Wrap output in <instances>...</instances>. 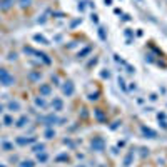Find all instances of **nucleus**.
Here are the masks:
<instances>
[{"instance_id":"a878e982","label":"nucleus","mask_w":167,"mask_h":167,"mask_svg":"<svg viewBox=\"0 0 167 167\" xmlns=\"http://www.w3.org/2000/svg\"><path fill=\"white\" fill-rule=\"evenodd\" d=\"M0 112H2V106H0Z\"/></svg>"},{"instance_id":"0eeeda50","label":"nucleus","mask_w":167,"mask_h":167,"mask_svg":"<svg viewBox=\"0 0 167 167\" xmlns=\"http://www.w3.org/2000/svg\"><path fill=\"white\" fill-rule=\"evenodd\" d=\"M10 5H12V0H2V2H0V8H2V10H7Z\"/></svg>"},{"instance_id":"4468645a","label":"nucleus","mask_w":167,"mask_h":167,"mask_svg":"<svg viewBox=\"0 0 167 167\" xmlns=\"http://www.w3.org/2000/svg\"><path fill=\"white\" fill-rule=\"evenodd\" d=\"M18 2H20V5H22L24 8H25V7H29V5L32 4V0H18Z\"/></svg>"},{"instance_id":"bb28decb","label":"nucleus","mask_w":167,"mask_h":167,"mask_svg":"<svg viewBox=\"0 0 167 167\" xmlns=\"http://www.w3.org/2000/svg\"><path fill=\"white\" fill-rule=\"evenodd\" d=\"M99 167H106V165H99Z\"/></svg>"},{"instance_id":"f03ea898","label":"nucleus","mask_w":167,"mask_h":167,"mask_svg":"<svg viewBox=\"0 0 167 167\" xmlns=\"http://www.w3.org/2000/svg\"><path fill=\"white\" fill-rule=\"evenodd\" d=\"M90 147H92V150H95V152H100V150H104V147H106V142H104L102 137H94L92 142H90Z\"/></svg>"},{"instance_id":"9b49d317","label":"nucleus","mask_w":167,"mask_h":167,"mask_svg":"<svg viewBox=\"0 0 167 167\" xmlns=\"http://www.w3.org/2000/svg\"><path fill=\"white\" fill-rule=\"evenodd\" d=\"M8 109L10 110H18L20 109V104H18V102H10V104H8Z\"/></svg>"},{"instance_id":"423d86ee","label":"nucleus","mask_w":167,"mask_h":167,"mask_svg":"<svg viewBox=\"0 0 167 167\" xmlns=\"http://www.w3.org/2000/svg\"><path fill=\"white\" fill-rule=\"evenodd\" d=\"M132 157H134V150H131V152L125 156V159H124V165L127 167V165H131V162H132Z\"/></svg>"},{"instance_id":"7ed1b4c3","label":"nucleus","mask_w":167,"mask_h":167,"mask_svg":"<svg viewBox=\"0 0 167 167\" xmlns=\"http://www.w3.org/2000/svg\"><path fill=\"white\" fill-rule=\"evenodd\" d=\"M62 92L65 95H72L74 94V84L72 82H65V85L62 87Z\"/></svg>"},{"instance_id":"5701e85b","label":"nucleus","mask_w":167,"mask_h":167,"mask_svg":"<svg viewBox=\"0 0 167 167\" xmlns=\"http://www.w3.org/2000/svg\"><path fill=\"white\" fill-rule=\"evenodd\" d=\"M92 22H95V24H97V22H99V18H97V15H92Z\"/></svg>"},{"instance_id":"412c9836","label":"nucleus","mask_w":167,"mask_h":167,"mask_svg":"<svg viewBox=\"0 0 167 167\" xmlns=\"http://www.w3.org/2000/svg\"><path fill=\"white\" fill-rule=\"evenodd\" d=\"M30 79L35 80V79H40V74H30Z\"/></svg>"},{"instance_id":"393cba45","label":"nucleus","mask_w":167,"mask_h":167,"mask_svg":"<svg viewBox=\"0 0 167 167\" xmlns=\"http://www.w3.org/2000/svg\"><path fill=\"white\" fill-rule=\"evenodd\" d=\"M112 4V0H106V5H110Z\"/></svg>"},{"instance_id":"cd10ccee","label":"nucleus","mask_w":167,"mask_h":167,"mask_svg":"<svg viewBox=\"0 0 167 167\" xmlns=\"http://www.w3.org/2000/svg\"><path fill=\"white\" fill-rule=\"evenodd\" d=\"M79 167H85V165H79Z\"/></svg>"},{"instance_id":"b1692460","label":"nucleus","mask_w":167,"mask_h":167,"mask_svg":"<svg viewBox=\"0 0 167 167\" xmlns=\"http://www.w3.org/2000/svg\"><path fill=\"white\" fill-rule=\"evenodd\" d=\"M57 159H58V160H65V159H67V156H58Z\"/></svg>"},{"instance_id":"1a4fd4ad","label":"nucleus","mask_w":167,"mask_h":167,"mask_svg":"<svg viewBox=\"0 0 167 167\" xmlns=\"http://www.w3.org/2000/svg\"><path fill=\"white\" fill-rule=\"evenodd\" d=\"M52 106H54V109H55V110H62V100H60V99H55Z\"/></svg>"},{"instance_id":"39448f33","label":"nucleus","mask_w":167,"mask_h":167,"mask_svg":"<svg viewBox=\"0 0 167 167\" xmlns=\"http://www.w3.org/2000/svg\"><path fill=\"white\" fill-rule=\"evenodd\" d=\"M50 92H52L50 85H40V94L42 95H50Z\"/></svg>"},{"instance_id":"ddd939ff","label":"nucleus","mask_w":167,"mask_h":167,"mask_svg":"<svg viewBox=\"0 0 167 167\" xmlns=\"http://www.w3.org/2000/svg\"><path fill=\"white\" fill-rule=\"evenodd\" d=\"M37 159L40 160V162H45V160H47V154H44V152H40L39 156H37Z\"/></svg>"},{"instance_id":"4be33fe9","label":"nucleus","mask_w":167,"mask_h":167,"mask_svg":"<svg viewBox=\"0 0 167 167\" xmlns=\"http://www.w3.org/2000/svg\"><path fill=\"white\" fill-rule=\"evenodd\" d=\"M5 124H7V125H10V124H12V119H10V117H5Z\"/></svg>"},{"instance_id":"f3484780","label":"nucleus","mask_w":167,"mask_h":167,"mask_svg":"<svg viewBox=\"0 0 167 167\" xmlns=\"http://www.w3.org/2000/svg\"><path fill=\"white\" fill-rule=\"evenodd\" d=\"M35 40H39V42H42V44H49V42H47V40H45L42 35H35Z\"/></svg>"},{"instance_id":"a211bd4d","label":"nucleus","mask_w":167,"mask_h":167,"mask_svg":"<svg viewBox=\"0 0 167 167\" xmlns=\"http://www.w3.org/2000/svg\"><path fill=\"white\" fill-rule=\"evenodd\" d=\"M99 35H100L102 40H106V32H104V29H102V27L99 29Z\"/></svg>"},{"instance_id":"aec40b11","label":"nucleus","mask_w":167,"mask_h":167,"mask_svg":"<svg viewBox=\"0 0 167 167\" xmlns=\"http://www.w3.org/2000/svg\"><path fill=\"white\" fill-rule=\"evenodd\" d=\"M22 167H33V162L27 160V162H24V164H22Z\"/></svg>"},{"instance_id":"20e7f679","label":"nucleus","mask_w":167,"mask_h":167,"mask_svg":"<svg viewBox=\"0 0 167 167\" xmlns=\"http://www.w3.org/2000/svg\"><path fill=\"white\" fill-rule=\"evenodd\" d=\"M140 131H142V134H144V135H149L150 139H156V137H157V134H156V132H154L152 129L145 127V125H142V127H140Z\"/></svg>"},{"instance_id":"f8f14e48","label":"nucleus","mask_w":167,"mask_h":167,"mask_svg":"<svg viewBox=\"0 0 167 167\" xmlns=\"http://www.w3.org/2000/svg\"><path fill=\"white\" fill-rule=\"evenodd\" d=\"M33 152H37V154L44 152V144H39V145H35V147H33Z\"/></svg>"},{"instance_id":"6ab92c4d","label":"nucleus","mask_w":167,"mask_h":167,"mask_svg":"<svg viewBox=\"0 0 167 167\" xmlns=\"http://www.w3.org/2000/svg\"><path fill=\"white\" fill-rule=\"evenodd\" d=\"M89 99H90V100H97V99H99V92H95V94H90V95H89Z\"/></svg>"},{"instance_id":"dca6fc26","label":"nucleus","mask_w":167,"mask_h":167,"mask_svg":"<svg viewBox=\"0 0 167 167\" xmlns=\"http://www.w3.org/2000/svg\"><path fill=\"white\" fill-rule=\"evenodd\" d=\"M35 104H37L39 107H45V100H44V99H37Z\"/></svg>"},{"instance_id":"f257e3e1","label":"nucleus","mask_w":167,"mask_h":167,"mask_svg":"<svg viewBox=\"0 0 167 167\" xmlns=\"http://www.w3.org/2000/svg\"><path fill=\"white\" fill-rule=\"evenodd\" d=\"M14 82H15V79L7 72V70L0 69V84H2V85H12Z\"/></svg>"},{"instance_id":"6e6552de","label":"nucleus","mask_w":167,"mask_h":167,"mask_svg":"<svg viewBox=\"0 0 167 167\" xmlns=\"http://www.w3.org/2000/svg\"><path fill=\"white\" fill-rule=\"evenodd\" d=\"M94 114H95V117H97V119L100 120V122H104V120H106V117H104V114H102V110H100V109H95V110H94Z\"/></svg>"},{"instance_id":"2eb2a0df","label":"nucleus","mask_w":167,"mask_h":167,"mask_svg":"<svg viewBox=\"0 0 167 167\" xmlns=\"http://www.w3.org/2000/svg\"><path fill=\"white\" fill-rule=\"evenodd\" d=\"M54 135H55V132L52 131V129H49V131H45V137H47V139H52V137H54Z\"/></svg>"},{"instance_id":"9d476101","label":"nucleus","mask_w":167,"mask_h":167,"mask_svg":"<svg viewBox=\"0 0 167 167\" xmlns=\"http://www.w3.org/2000/svg\"><path fill=\"white\" fill-rule=\"evenodd\" d=\"M27 122H29V119H27V117H20V119H18V122H17V127H24Z\"/></svg>"}]
</instances>
